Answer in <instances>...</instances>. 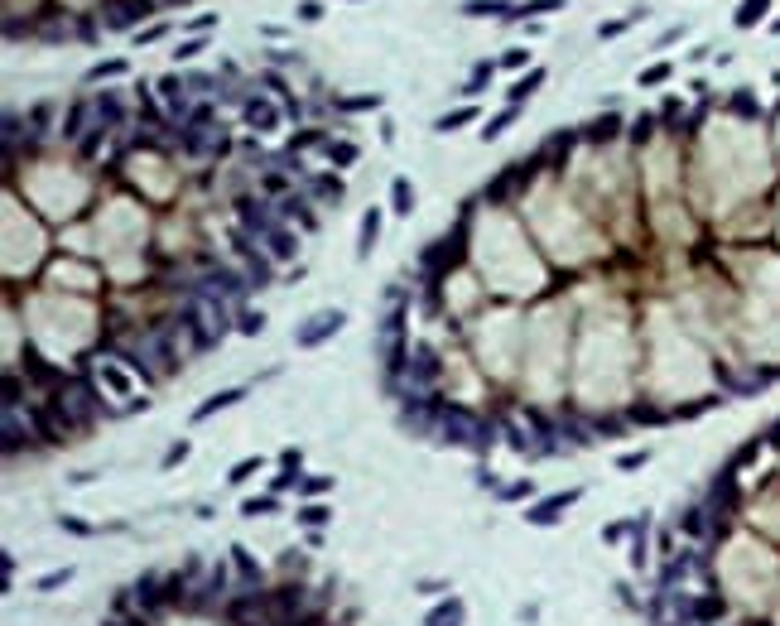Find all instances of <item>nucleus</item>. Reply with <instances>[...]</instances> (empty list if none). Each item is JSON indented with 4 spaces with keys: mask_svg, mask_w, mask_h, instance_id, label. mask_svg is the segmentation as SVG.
<instances>
[{
    "mask_svg": "<svg viewBox=\"0 0 780 626\" xmlns=\"http://www.w3.org/2000/svg\"><path fill=\"white\" fill-rule=\"evenodd\" d=\"M438 429H443V443H453V448H486L491 443V424L477 419L467 405H448L438 414Z\"/></svg>",
    "mask_w": 780,
    "mask_h": 626,
    "instance_id": "nucleus-1",
    "label": "nucleus"
},
{
    "mask_svg": "<svg viewBox=\"0 0 780 626\" xmlns=\"http://www.w3.org/2000/svg\"><path fill=\"white\" fill-rule=\"evenodd\" d=\"M457 251H462V227H453L448 236H438V241H433V246H424V255H419V265H424V270H429V275H438V270H448V265H453V260H457Z\"/></svg>",
    "mask_w": 780,
    "mask_h": 626,
    "instance_id": "nucleus-2",
    "label": "nucleus"
},
{
    "mask_svg": "<svg viewBox=\"0 0 780 626\" xmlns=\"http://www.w3.org/2000/svg\"><path fill=\"white\" fill-rule=\"evenodd\" d=\"M342 323H347V313H342V308H328V313H318V318H308V323L299 327L294 342H299V347H318V342H328Z\"/></svg>",
    "mask_w": 780,
    "mask_h": 626,
    "instance_id": "nucleus-3",
    "label": "nucleus"
},
{
    "mask_svg": "<svg viewBox=\"0 0 780 626\" xmlns=\"http://www.w3.org/2000/svg\"><path fill=\"white\" fill-rule=\"evenodd\" d=\"M578 496H583V487L554 491V496H544L539 506H525V520H530V525H554V520L564 516V511H568V506H573V501H578Z\"/></svg>",
    "mask_w": 780,
    "mask_h": 626,
    "instance_id": "nucleus-4",
    "label": "nucleus"
},
{
    "mask_svg": "<svg viewBox=\"0 0 780 626\" xmlns=\"http://www.w3.org/2000/svg\"><path fill=\"white\" fill-rule=\"evenodd\" d=\"M58 409H63L73 424L97 419V400H92V390H87V385H63V390H58Z\"/></svg>",
    "mask_w": 780,
    "mask_h": 626,
    "instance_id": "nucleus-5",
    "label": "nucleus"
},
{
    "mask_svg": "<svg viewBox=\"0 0 780 626\" xmlns=\"http://www.w3.org/2000/svg\"><path fill=\"white\" fill-rule=\"evenodd\" d=\"M246 126H251V131H275V126H280V107H275L270 97H251V102H246Z\"/></svg>",
    "mask_w": 780,
    "mask_h": 626,
    "instance_id": "nucleus-6",
    "label": "nucleus"
},
{
    "mask_svg": "<svg viewBox=\"0 0 780 626\" xmlns=\"http://www.w3.org/2000/svg\"><path fill=\"white\" fill-rule=\"evenodd\" d=\"M294 246H299V236L289 231V227H275V231H265V251L275 255V260H294Z\"/></svg>",
    "mask_w": 780,
    "mask_h": 626,
    "instance_id": "nucleus-7",
    "label": "nucleus"
},
{
    "mask_svg": "<svg viewBox=\"0 0 780 626\" xmlns=\"http://www.w3.org/2000/svg\"><path fill=\"white\" fill-rule=\"evenodd\" d=\"M246 390L241 385H232V390H222V395H212V400H203V405L193 409V419H212L217 409H227V405H236V400H241Z\"/></svg>",
    "mask_w": 780,
    "mask_h": 626,
    "instance_id": "nucleus-8",
    "label": "nucleus"
},
{
    "mask_svg": "<svg viewBox=\"0 0 780 626\" xmlns=\"http://www.w3.org/2000/svg\"><path fill=\"white\" fill-rule=\"evenodd\" d=\"M376 231H380V212H376V207H366V212H361V241H356V255H361V260L371 255V246H376Z\"/></svg>",
    "mask_w": 780,
    "mask_h": 626,
    "instance_id": "nucleus-9",
    "label": "nucleus"
},
{
    "mask_svg": "<svg viewBox=\"0 0 780 626\" xmlns=\"http://www.w3.org/2000/svg\"><path fill=\"white\" fill-rule=\"evenodd\" d=\"M467 121H477V111H472V107H457V111H443V116L433 121V131H438V136H448V131H462Z\"/></svg>",
    "mask_w": 780,
    "mask_h": 626,
    "instance_id": "nucleus-10",
    "label": "nucleus"
},
{
    "mask_svg": "<svg viewBox=\"0 0 780 626\" xmlns=\"http://www.w3.org/2000/svg\"><path fill=\"white\" fill-rule=\"evenodd\" d=\"M766 10H771V0H742V10L732 15V25H737V29H752L756 20H766Z\"/></svg>",
    "mask_w": 780,
    "mask_h": 626,
    "instance_id": "nucleus-11",
    "label": "nucleus"
},
{
    "mask_svg": "<svg viewBox=\"0 0 780 626\" xmlns=\"http://www.w3.org/2000/svg\"><path fill=\"white\" fill-rule=\"evenodd\" d=\"M409 371H414V381H429L433 371H438V356H433L429 347H414V352H409Z\"/></svg>",
    "mask_w": 780,
    "mask_h": 626,
    "instance_id": "nucleus-12",
    "label": "nucleus"
},
{
    "mask_svg": "<svg viewBox=\"0 0 780 626\" xmlns=\"http://www.w3.org/2000/svg\"><path fill=\"white\" fill-rule=\"evenodd\" d=\"M462 15H472V20H482V15H491V20H506L511 10H506V0H467V5H462Z\"/></svg>",
    "mask_w": 780,
    "mask_h": 626,
    "instance_id": "nucleus-13",
    "label": "nucleus"
},
{
    "mask_svg": "<svg viewBox=\"0 0 780 626\" xmlns=\"http://www.w3.org/2000/svg\"><path fill=\"white\" fill-rule=\"evenodd\" d=\"M429 626H462V602L448 598V602H438L429 612Z\"/></svg>",
    "mask_w": 780,
    "mask_h": 626,
    "instance_id": "nucleus-14",
    "label": "nucleus"
},
{
    "mask_svg": "<svg viewBox=\"0 0 780 626\" xmlns=\"http://www.w3.org/2000/svg\"><path fill=\"white\" fill-rule=\"evenodd\" d=\"M135 602H140L145 612H155V607H160V578H155V573H145V578L135 583Z\"/></svg>",
    "mask_w": 780,
    "mask_h": 626,
    "instance_id": "nucleus-15",
    "label": "nucleus"
},
{
    "mask_svg": "<svg viewBox=\"0 0 780 626\" xmlns=\"http://www.w3.org/2000/svg\"><path fill=\"white\" fill-rule=\"evenodd\" d=\"M515 107H520V102H511V107L501 111V116H491V121H486V126H482V140H496V136H506V131H511V126H515V116H520V111H515Z\"/></svg>",
    "mask_w": 780,
    "mask_h": 626,
    "instance_id": "nucleus-16",
    "label": "nucleus"
},
{
    "mask_svg": "<svg viewBox=\"0 0 780 626\" xmlns=\"http://www.w3.org/2000/svg\"><path fill=\"white\" fill-rule=\"evenodd\" d=\"M208 294H217V299H236V294H241V279H232L227 270H217L212 279H208Z\"/></svg>",
    "mask_w": 780,
    "mask_h": 626,
    "instance_id": "nucleus-17",
    "label": "nucleus"
},
{
    "mask_svg": "<svg viewBox=\"0 0 780 626\" xmlns=\"http://www.w3.org/2000/svg\"><path fill=\"white\" fill-rule=\"evenodd\" d=\"M241 222L260 227V236H265V231H275V217H270V207H260V203H241Z\"/></svg>",
    "mask_w": 780,
    "mask_h": 626,
    "instance_id": "nucleus-18",
    "label": "nucleus"
},
{
    "mask_svg": "<svg viewBox=\"0 0 780 626\" xmlns=\"http://www.w3.org/2000/svg\"><path fill=\"white\" fill-rule=\"evenodd\" d=\"M313 193H318V203H342V179L318 174V179H313Z\"/></svg>",
    "mask_w": 780,
    "mask_h": 626,
    "instance_id": "nucleus-19",
    "label": "nucleus"
},
{
    "mask_svg": "<svg viewBox=\"0 0 780 626\" xmlns=\"http://www.w3.org/2000/svg\"><path fill=\"white\" fill-rule=\"evenodd\" d=\"M131 73V63L126 58H107V63H97L92 73H87V82H102V78H126Z\"/></svg>",
    "mask_w": 780,
    "mask_h": 626,
    "instance_id": "nucleus-20",
    "label": "nucleus"
},
{
    "mask_svg": "<svg viewBox=\"0 0 780 626\" xmlns=\"http://www.w3.org/2000/svg\"><path fill=\"white\" fill-rule=\"evenodd\" d=\"M328 159L337 169H347V164H356V145L352 140H328Z\"/></svg>",
    "mask_w": 780,
    "mask_h": 626,
    "instance_id": "nucleus-21",
    "label": "nucleus"
},
{
    "mask_svg": "<svg viewBox=\"0 0 780 626\" xmlns=\"http://www.w3.org/2000/svg\"><path fill=\"white\" fill-rule=\"evenodd\" d=\"M390 203H395V212H409V207H414V183H409V179H395V183H390Z\"/></svg>",
    "mask_w": 780,
    "mask_h": 626,
    "instance_id": "nucleus-22",
    "label": "nucleus"
},
{
    "mask_svg": "<svg viewBox=\"0 0 780 626\" xmlns=\"http://www.w3.org/2000/svg\"><path fill=\"white\" fill-rule=\"evenodd\" d=\"M135 15H150V5H145V0H126L121 10H111L107 15V25H131Z\"/></svg>",
    "mask_w": 780,
    "mask_h": 626,
    "instance_id": "nucleus-23",
    "label": "nucleus"
},
{
    "mask_svg": "<svg viewBox=\"0 0 780 626\" xmlns=\"http://www.w3.org/2000/svg\"><path fill=\"white\" fill-rule=\"evenodd\" d=\"M275 511H280L275 496H251V501H241V516H275Z\"/></svg>",
    "mask_w": 780,
    "mask_h": 626,
    "instance_id": "nucleus-24",
    "label": "nucleus"
},
{
    "mask_svg": "<svg viewBox=\"0 0 780 626\" xmlns=\"http://www.w3.org/2000/svg\"><path fill=\"white\" fill-rule=\"evenodd\" d=\"M617 131H621V121H617V116H597V121L588 126V136L597 140V145H602V140H612Z\"/></svg>",
    "mask_w": 780,
    "mask_h": 626,
    "instance_id": "nucleus-25",
    "label": "nucleus"
},
{
    "mask_svg": "<svg viewBox=\"0 0 780 626\" xmlns=\"http://www.w3.org/2000/svg\"><path fill=\"white\" fill-rule=\"evenodd\" d=\"M232 564L241 569V578H246V583H260V564H256V559H251L246 549H232Z\"/></svg>",
    "mask_w": 780,
    "mask_h": 626,
    "instance_id": "nucleus-26",
    "label": "nucleus"
},
{
    "mask_svg": "<svg viewBox=\"0 0 780 626\" xmlns=\"http://www.w3.org/2000/svg\"><path fill=\"white\" fill-rule=\"evenodd\" d=\"M539 82H544V68H535V73H525V78H520V82L511 87V102H525V97L535 92Z\"/></svg>",
    "mask_w": 780,
    "mask_h": 626,
    "instance_id": "nucleus-27",
    "label": "nucleus"
},
{
    "mask_svg": "<svg viewBox=\"0 0 780 626\" xmlns=\"http://www.w3.org/2000/svg\"><path fill=\"white\" fill-rule=\"evenodd\" d=\"M337 107H342V111H376L380 97H376V92H361V97H342Z\"/></svg>",
    "mask_w": 780,
    "mask_h": 626,
    "instance_id": "nucleus-28",
    "label": "nucleus"
},
{
    "mask_svg": "<svg viewBox=\"0 0 780 626\" xmlns=\"http://www.w3.org/2000/svg\"><path fill=\"white\" fill-rule=\"evenodd\" d=\"M203 49H208V39H203V34H198V39H184V44H174V63H184V58H198Z\"/></svg>",
    "mask_w": 780,
    "mask_h": 626,
    "instance_id": "nucleus-29",
    "label": "nucleus"
},
{
    "mask_svg": "<svg viewBox=\"0 0 780 626\" xmlns=\"http://www.w3.org/2000/svg\"><path fill=\"white\" fill-rule=\"evenodd\" d=\"M328 516H332V506H304V511H299V520H304L308 530H318Z\"/></svg>",
    "mask_w": 780,
    "mask_h": 626,
    "instance_id": "nucleus-30",
    "label": "nucleus"
},
{
    "mask_svg": "<svg viewBox=\"0 0 780 626\" xmlns=\"http://www.w3.org/2000/svg\"><path fill=\"white\" fill-rule=\"evenodd\" d=\"M665 78H670V63H655V68H646V73H641V87H660Z\"/></svg>",
    "mask_w": 780,
    "mask_h": 626,
    "instance_id": "nucleus-31",
    "label": "nucleus"
},
{
    "mask_svg": "<svg viewBox=\"0 0 780 626\" xmlns=\"http://www.w3.org/2000/svg\"><path fill=\"white\" fill-rule=\"evenodd\" d=\"M554 10H564V0H530L520 15H554Z\"/></svg>",
    "mask_w": 780,
    "mask_h": 626,
    "instance_id": "nucleus-32",
    "label": "nucleus"
},
{
    "mask_svg": "<svg viewBox=\"0 0 780 626\" xmlns=\"http://www.w3.org/2000/svg\"><path fill=\"white\" fill-rule=\"evenodd\" d=\"M486 82H491V63H477V68H472V82H467V92H482Z\"/></svg>",
    "mask_w": 780,
    "mask_h": 626,
    "instance_id": "nucleus-33",
    "label": "nucleus"
},
{
    "mask_svg": "<svg viewBox=\"0 0 780 626\" xmlns=\"http://www.w3.org/2000/svg\"><path fill=\"white\" fill-rule=\"evenodd\" d=\"M256 467H265V463H260V458H241V463L232 467V482H246V477H251Z\"/></svg>",
    "mask_w": 780,
    "mask_h": 626,
    "instance_id": "nucleus-34",
    "label": "nucleus"
},
{
    "mask_svg": "<svg viewBox=\"0 0 780 626\" xmlns=\"http://www.w3.org/2000/svg\"><path fill=\"white\" fill-rule=\"evenodd\" d=\"M646 458H650V453L641 448V453H626V458H617V467H621V472H636V467H646Z\"/></svg>",
    "mask_w": 780,
    "mask_h": 626,
    "instance_id": "nucleus-35",
    "label": "nucleus"
},
{
    "mask_svg": "<svg viewBox=\"0 0 780 626\" xmlns=\"http://www.w3.org/2000/svg\"><path fill=\"white\" fill-rule=\"evenodd\" d=\"M265 327V313H251V308H241V332H260Z\"/></svg>",
    "mask_w": 780,
    "mask_h": 626,
    "instance_id": "nucleus-36",
    "label": "nucleus"
},
{
    "mask_svg": "<svg viewBox=\"0 0 780 626\" xmlns=\"http://www.w3.org/2000/svg\"><path fill=\"white\" fill-rule=\"evenodd\" d=\"M97 116H107V126H111V121L121 116V102H116V97H102V102H97Z\"/></svg>",
    "mask_w": 780,
    "mask_h": 626,
    "instance_id": "nucleus-37",
    "label": "nucleus"
},
{
    "mask_svg": "<svg viewBox=\"0 0 780 626\" xmlns=\"http://www.w3.org/2000/svg\"><path fill=\"white\" fill-rule=\"evenodd\" d=\"M68 578H73V569H58V573H49V578H44L39 588H44V593H54V588H63Z\"/></svg>",
    "mask_w": 780,
    "mask_h": 626,
    "instance_id": "nucleus-38",
    "label": "nucleus"
},
{
    "mask_svg": "<svg viewBox=\"0 0 780 626\" xmlns=\"http://www.w3.org/2000/svg\"><path fill=\"white\" fill-rule=\"evenodd\" d=\"M184 458H188V443H174V448L164 453V467H179Z\"/></svg>",
    "mask_w": 780,
    "mask_h": 626,
    "instance_id": "nucleus-39",
    "label": "nucleus"
},
{
    "mask_svg": "<svg viewBox=\"0 0 780 626\" xmlns=\"http://www.w3.org/2000/svg\"><path fill=\"white\" fill-rule=\"evenodd\" d=\"M626 25H631V20H612V25H602L597 34H602V39H617V34H626Z\"/></svg>",
    "mask_w": 780,
    "mask_h": 626,
    "instance_id": "nucleus-40",
    "label": "nucleus"
},
{
    "mask_svg": "<svg viewBox=\"0 0 780 626\" xmlns=\"http://www.w3.org/2000/svg\"><path fill=\"white\" fill-rule=\"evenodd\" d=\"M78 131H82V107H78V111H73V116H68V126H63V136H68V140H73V136H78Z\"/></svg>",
    "mask_w": 780,
    "mask_h": 626,
    "instance_id": "nucleus-41",
    "label": "nucleus"
},
{
    "mask_svg": "<svg viewBox=\"0 0 780 626\" xmlns=\"http://www.w3.org/2000/svg\"><path fill=\"white\" fill-rule=\"evenodd\" d=\"M107 381L116 385V390H121V395H126V390H131V381H126V376H121V371H116V366H107Z\"/></svg>",
    "mask_w": 780,
    "mask_h": 626,
    "instance_id": "nucleus-42",
    "label": "nucleus"
},
{
    "mask_svg": "<svg viewBox=\"0 0 780 626\" xmlns=\"http://www.w3.org/2000/svg\"><path fill=\"white\" fill-rule=\"evenodd\" d=\"M501 63H506V68H525V49H511V54L501 58Z\"/></svg>",
    "mask_w": 780,
    "mask_h": 626,
    "instance_id": "nucleus-43",
    "label": "nucleus"
},
{
    "mask_svg": "<svg viewBox=\"0 0 780 626\" xmlns=\"http://www.w3.org/2000/svg\"><path fill=\"white\" fill-rule=\"evenodd\" d=\"M160 34H164V25H150L145 34H135V44H150V39H160Z\"/></svg>",
    "mask_w": 780,
    "mask_h": 626,
    "instance_id": "nucleus-44",
    "label": "nucleus"
},
{
    "mask_svg": "<svg viewBox=\"0 0 780 626\" xmlns=\"http://www.w3.org/2000/svg\"><path fill=\"white\" fill-rule=\"evenodd\" d=\"M501 496H506V501H511V496H530V482H515V487H506Z\"/></svg>",
    "mask_w": 780,
    "mask_h": 626,
    "instance_id": "nucleus-45",
    "label": "nucleus"
},
{
    "mask_svg": "<svg viewBox=\"0 0 780 626\" xmlns=\"http://www.w3.org/2000/svg\"><path fill=\"white\" fill-rule=\"evenodd\" d=\"M107 626H140V622H107Z\"/></svg>",
    "mask_w": 780,
    "mask_h": 626,
    "instance_id": "nucleus-46",
    "label": "nucleus"
},
{
    "mask_svg": "<svg viewBox=\"0 0 780 626\" xmlns=\"http://www.w3.org/2000/svg\"><path fill=\"white\" fill-rule=\"evenodd\" d=\"M776 34H780V20H776Z\"/></svg>",
    "mask_w": 780,
    "mask_h": 626,
    "instance_id": "nucleus-47",
    "label": "nucleus"
}]
</instances>
